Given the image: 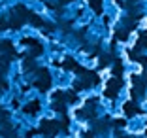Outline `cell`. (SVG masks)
Wrapping results in <instances>:
<instances>
[{
  "label": "cell",
  "instance_id": "7",
  "mask_svg": "<svg viewBox=\"0 0 147 138\" xmlns=\"http://www.w3.org/2000/svg\"><path fill=\"white\" fill-rule=\"evenodd\" d=\"M89 4H91V8L94 10L96 13H102V6H100V4H102V0H89Z\"/></svg>",
  "mask_w": 147,
  "mask_h": 138
},
{
  "label": "cell",
  "instance_id": "5",
  "mask_svg": "<svg viewBox=\"0 0 147 138\" xmlns=\"http://www.w3.org/2000/svg\"><path fill=\"white\" fill-rule=\"evenodd\" d=\"M123 110H125L126 116H134V114H138V112H140V110L136 108V104H132V102H126L125 106H123Z\"/></svg>",
  "mask_w": 147,
  "mask_h": 138
},
{
  "label": "cell",
  "instance_id": "10",
  "mask_svg": "<svg viewBox=\"0 0 147 138\" xmlns=\"http://www.w3.org/2000/svg\"><path fill=\"white\" fill-rule=\"evenodd\" d=\"M115 125H117V127H125V119H117Z\"/></svg>",
  "mask_w": 147,
  "mask_h": 138
},
{
  "label": "cell",
  "instance_id": "1",
  "mask_svg": "<svg viewBox=\"0 0 147 138\" xmlns=\"http://www.w3.org/2000/svg\"><path fill=\"white\" fill-rule=\"evenodd\" d=\"M59 125H61L59 121H42L40 133H42V134H45L47 138H51V136H55V134L59 133V129H61Z\"/></svg>",
  "mask_w": 147,
  "mask_h": 138
},
{
  "label": "cell",
  "instance_id": "4",
  "mask_svg": "<svg viewBox=\"0 0 147 138\" xmlns=\"http://www.w3.org/2000/svg\"><path fill=\"white\" fill-rule=\"evenodd\" d=\"M62 66H64V68L74 70V72H78V74H83V72H85V68H83V66H79V65H78V63H76L74 59H66Z\"/></svg>",
  "mask_w": 147,
  "mask_h": 138
},
{
  "label": "cell",
  "instance_id": "2",
  "mask_svg": "<svg viewBox=\"0 0 147 138\" xmlns=\"http://www.w3.org/2000/svg\"><path fill=\"white\" fill-rule=\"evenodd\" d=\"M123 87V82H121V78L117 80V78H111L109 80V83H108V87H106V91H104V95L108 97V99H115V95L119 93V89Z\"/></svg>",
  "mask_w": 147,
  "mask_h": 138
},
{
  "label": "cell",
  "instance_id": "9",
  "mask_svg": "<svg viewBox=\"0 0 147 138\" xmlns=\"http://www.w3.org/2000/svg\"><path fill=\"white\" fill-rule=\"evenodd\" d=\"M113 72H115V76H121V72H123V66H121V63H119V65H115Z\"/></svg>",
  "mask_w": 147,
  "mask_h": 138
},
{
  "label": "cell",
  "instance_id": "11",
  "mask_svg": "<svg viewBox=\"0 0 147 138\" xmlns=\"http://www.w3.org/2000/svg\"><path fill=\"white\" fill-rule=\"evenodd\" d=\"M66 2H72V0H61V4H66Z\"/></svg>",
  "mask_w": 147,
  "mask_h": 138
},
{
  "label": "cell",
  "instance_id": "6",
  "mask_svg": "<svg viewBox=\"0 0 147 138\" xmlns=\"http://www.w3.org/2000/svg\"><path fill=\"white\" fill-rule=\"evenodd\" d=\"M38 108H40V102H38V100H34V102H30V104H26V106H25V112L26 114H36V112H38Z\"/></svg>",
  "mask_w": 147,
  "mask_h": 138
},
{
  "label": "cell",
  "instance_id": "3",
  "mask_svg": "<svg viewBox=\"0 0 147 138\" xmlns=\"http://www.w3.org/2000/svg\"><path fill=\"white\" fill-rule=\"evenodd\" d=\"M36 87L40 91H47L51 87V80H49L47 70H38V82H36Z\"/></svg>",
  "mask_w": 147,
  "mask_h": 138
},
{
  "label": "cell",
  "instance_id": "8",
  "mask_svg": "<svg viewBox=\"0 0 147 138\" xmlns=\"http://www.w3.org/2000/svg\"><path fill=\"white\" fill-rule=\"evenodd\" d=\"M76 100H78V95H76V93H66V102H76Z\"/></svg>",
  "mask_w": 147,
  "mask_h": 138
}]
</instances>
